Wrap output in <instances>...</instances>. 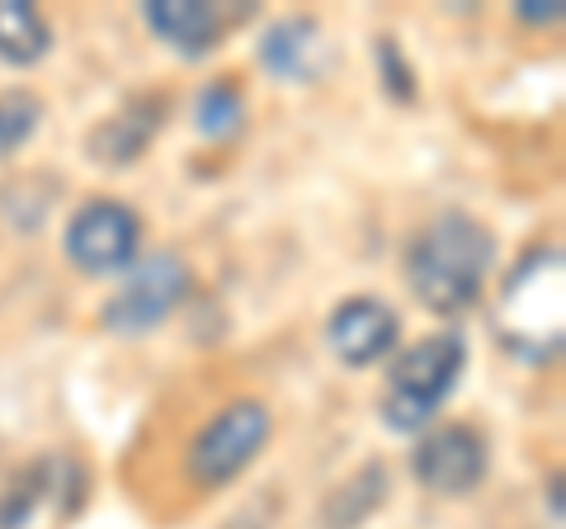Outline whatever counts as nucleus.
I'll return each mask as SVG.
<instances>
[{
    "mask_svg": "<svg viewBox=\"0 0 566 529\" xmlns=\"http://www.w3.org/2000/svg\"><path fill=\"white\" fill-rule=\"evenodd\" d=\"M491 264H495V237L472 214L449 208V214L430 218L416 232L411 251H406V284L430 312L453 317L482 298Z\"/></svg>",
    "mask_w": 566,
    "mask_h": 529,
    "instance_id": "1",
    "label": "nucleus"
},
{
    "mask_svg": "<svg viewBox=\"0 0 566 529\" xmlns=\"http://www.w3.org/2000/svg\"><path fill=\"white\" fill-rule=\"evenodd\" d=\"M566 274H562V246H538L528 251L505 279L501 312H495V331L510 355L520 360H557L562 326H566Z\"/></svg>",
    "mask_w": 566,
    "mask_h": 529,
    "instance_id": "2",
    "label": "nucleus"
},
{
    "mask_svg": "<svg viewBox=\"0 0 566 529\" xmlns=\"http://www.w3.org/2000/svg\"><path fill=\"white\" fill-rule=\"evenodd\" d=\"M463 369H468V345H463L458 331L406 345L397 355V364H392V374H387V393H382L387 431L416 435L424 421L449 402L458 378H463Z\"/></svg>",
    "mask_w": 566,
    "mask_h": 529,
    "instance_id": "3",
    "label": "nucleus"
},
{
    "mask_svg": "<svg viewBox=\"0 0 566 529\" xmlns=\"http://www.w3.org/2000/svg\"><path fill=\"white\" fill-rule=\"evenodd\" d=\"M185 298H189V264L170 251H156L123 270L118 293L104 303V326L118 331V336H142V331L161 326Z\"/></svg>",
    "mask_w": 566,
    "mask_h": 529,
    "instance_id": "4",
    "label": "nucleus"
},
{
    "mask_svg": "<svg viewBox=\"0 0 566 529\" xmlns=\"http://www.w3.org/2000/svg\"><path fill=\"white\" fill-rule=\"evenodd\" d=\"M264 439H270V412H264L260 402L241 397V402H232V407H222L189 445L193 483L199 487H227L255 464Z\"/></svg>",
    "mask_w": 566,
    "mask_h": 529,
    "instance_id": "5",
    "label": "nucleus"
},
{
    "mask_svg": "<svg viewBox=\"0 0 566 529\" xmlns=\"http://www.w3.org/2000/svg\"><path fill=\"white\" fill-rule=\"evenodd\" d=\"M137 237L142 222L133 208L114 199H91L66 222V260L85 274H118L137 260Z\"/></svg>",
    "mask_w": 566,
    "mask_h": 529,
    "instance_id": "6",
    "label": "nucleus"
},
{
    "mask_svg": "<svg viewBox=\"0 0 566 529\" xmlns=\"http://www.w3.org/2000/svg\"><path fill=\"white\" fill-rule=\"evenodd\" d=\"M416 483L439 497H463L486 478V439L472 426H439L411 454Z\"/></svg>",
    "mask_w": 566,
    "mask_h": 529,
    "instance_id": "7",
    "label": "nucleus"
},
{
    "mask_svg": "<svg viewBox=\"0 0 566 529\" xmlns=\"http://www.w3.org/2000/svg\"><path fill=\"white\" fill-rule=\"evenodd\" d=\"M397 336H401V317L374 293L345 298V303L331 312V322H326L331 355L340 364H349V369H368V364H378L382 355H392Z\"/></svg>",
    "mask_w": 566,
    "mask_h": 529,
    "instance_id": "8",
    "label": "nucleus"
},
{
    "mask_svg": "<svg viewBox=\"0 0 566 529\" xmlns=\"http://www.w3.org/2000/svg\"><path fill=\"white\" fill-rule=\"evenodd\" d=\"M241 14H251V6H203V0H147L142 6V20L161 39L166 48H175L180 58H208L218 52L227 29H232Z\"/></svg>",
    "mask_w": 566,
    "mask_h": 529,
    "instance_id": "9",
    "label": "nucleus"
},
{
    "mask_svg": "<svg viewBox=\"0 0 566 529\" xmlns=\"http://www.w3.org/2000/svg\"><path fill=\"white\" fill-rule=\"evenodd\" d=\"M161 114H166L161 100H133V104H123L118 114H109L91 137H85V152H91V162H99V166H133L137 156L151 147V137L161 133Z\"/></svg>",
    "mask_w": 566,
    "mask_h": 529,
    "instance_id": "10",
    "label": "nucleus"
},
{
    "mask_svg": "<svg viewBox=\"0 0 566 529\" xmlns=\"http://www.w3.org/2000/svg\"><path fill=\"white\" fill-rule=\"evenodd\" d=\"M326 58V33L307 14H293V20H279L260 43V62L270 66L279 81H312L322 72Z\"/></svg>",
    "mask_w": 566,
    "mask_h": 529,
    "instance_id": "11",
    "label": "nucleus"
},
{
    "mask_svg": "<svg viewBox=\"0 0 566 529\" xmlns=\"http://www.w3.org/2000/svg\"><path fill=\"white\" fill-rule=\"evenodd\" d=\"M52 48V29L29 0H0V62L33 66Z\"/></svg>",
    "mask_w": 566,
    "mask_h": 529,
    "instance_id": "12",
    "label": "nucleus"
},
{
    "mask_svg": "<svg viewBox=\"0 0 566 529\" xmlns=\"http://www.w3.org/2000/svg\"><path fill=\"white\" fill-rule=\"evenodd\" d=\"M382 501V468L368 464L359 478H349L335 497L326 501V529H354L374 516V506Z\"/></svg>",
    "mask_w": 566,
    "mask_h": 529,
    "instance_id": "13",
    "label": "nucleus"
},
{
    "mask_svg": "<svg viewBox=\"0 0 566 529\" xmlns=\"http://www.w3.org/2000/svg\"><path fill=\"white\" fill-rule=\"evenodd\" d=\"M43 118V100L33 91H6L0 95V156L20 152L33 133H39Z\"/></svg>",
    "mask_w": 566,
    "mask_h": 529,
    "instance_id": "14",
    "label": "nucleus"
},
{
    "mask_svg": "<svg viewBox=\"0 0 566 529\" xmlns=\"http://www.w3.org/2000/svg\"><path fill=\"white\" fill-rule=\"evenodd\" d=\"M241 118H245V100L232 81H212L208 91L199 95V128L208 137H227V133H237L241 128Z\"/></svg>",
    "mask_w": 566,
    "mask_h": 529,
    "instance_id": "15",
    "label": "nucleus"
},
{
    "mask_svg": "<svg viewBox=\"0 0 566 529\" xmlns=\"http://www.w3.org/2000/svg\"><path fill=\"white\" fill-rule=\"evenodd\" d=\"M378 58H382V76H387V95H397V100H411L416 95V85H411V72L401 66V52L392 39H378Z\"/></svg>",
    "mask_w": 566,
    "mask_h": 529,
    "instance_id": "16",
    "label": "nucleus"
},
{
    "mask_svg": "<svg viewBox=\"0 0 566 529\" xmlns=\"http://www.w3.org/2000/svg\"><path fill=\"white\" fill-rule=\"evenodd\" d=\"M515 14H520V20H528V24H557L562 6H557V0H524Z\"/></svg>",
    "mask_w": 566,
    "mask_h": 529,
    "instance_id": "17",
    "label": "nucleus"
}]
</instances>
